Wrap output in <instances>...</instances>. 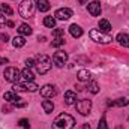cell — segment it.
<instances>
[{"label":"cell","instance_id":"obj_1","mask_svg":"<svg viewBox=\"0 0 129 129\" xmlns=\"http://www.w3.org/2000/svg\"><path fill=\"white\" fill-rule=\"evenodd\" d=\"M75 126V120L71 114L62 113L56 117V120L53 122V129H74Z\"/></svg>","mask_w":129,"mask_h":129},{"label":"cell","instance_id":"obj_2","mask_svg":"<svg viewBox=\"0 0 129 129\" xmlns=\"http://www.w3.org/2000/svg\"><path fill=\"white\" fill-rule=\"evenodd\" d=\"M35 68L38 71V74L44 75L51 69V59L45 54H38L35 59Z\"/></svg>","mask_w":129,"mask_h":129},{"label":"cell","instance_id":"obj_3","mask_svg":"<svg viewBox=\"0 0 129 129\" xmlns=\"http://www.w3.org/2000/svg\"><path fill=\"white\" fill-rule=\"evenodd\" d=\"M35 9H36V2L35 0H23L21 5H20V15L23 18H32L33 14H35Z\"/></svg>","mask_w":129,"mask_h":129},{"label":"cell","instance_id":"obj_4","mask_svg":"<svg viewBox=\"0 0 129 129\" xmlns=\"http://www.w3.org/2000/svg\"><path fill=\"white\" fill-rule=\"evenodd\" d=\"M3 77H5V80L9 81V83H18V80H20V77H21V71H20L18 68H15V66H9V68L5 69Z\"/></svg>","mask_w":129,"mask_h":129},{"label":"cell","instance_id":"obj_5","mask_svg":"<svg viewBox=\"0 0 129 129\" xmlns=\"http://www.w3.org/2000/svg\"><path fill=\"white\" fill-rule=\"evenodd\" d=\"M12 89L17 93V92H36L39 87L33 81H24V83H14Z\"/></svg>","mask_w":129,"mask_h":129},{"label":"cell","instance_id":"obj_6","mask_svg":"<svg viewBox=\"0 0 129 129\" xmlns=\"http://www.w3.org/2000/svg\"><path fill=\"white\" fill-rule=\"evenodd\" d=\"M89 35H90V38L95 42H98V44H110L113 41V38L108 33H104V32H101V30H90Z\"/></svg>","mask_w":129,"mask_h":129},{"label":"cell","instance_id":"obj_7","mask_svg":"<svg viewBox=\"0 0 129 129\" xmlns=\"http://www.w3.org/2000/svg\"><path fill=\"white\" fill-rule=\"evenodd\" d=\"M77 110L81 116H89L92 111V101L89 99H81L77 102Z\"/></svg>","mask_w":129,"mask_h":129},{"label":"cell","instance_id":"obj_8","mask_svg":"<svg viewBox=\"0 0 129 129\" xmlns=\"http://www.w3.org/2000/svg\"><path fill=\"white\" fill-rule=\"evenodd\" d=\"M53 62L56 66H59V68H63L64 63L68 62V54L62 51V50H59L57 53H54V56H53Z\"/></svg>","mask_w":129,"mask_h":129},{"label":"cell","instance_id":"obj_9","mask_svg":"<svg viewBox=\"0 0 129 129\" xmlns=\"http://www.w3.org/2000/svg\"><path fill=\"white\" fill-rule=\"evenodd\" d=\"M41 95L44 98H54L57 95V89L53 84H45L41 87Z\"/></svg>","mask_w":129,"mask_h":129},{"label":"cell","instance_id":"obj_10","mask_svg":"<svg viewBox=\"0 0 129 129\" xmlns=\"http://www.w3.org/2000/svg\"><path fill=\"white\" fill-rule=\"evenodd\" d=\"M54 17H56L57 20L66 21V20H69V18L72 17V11H71L69 8H60V9H57V11H56Z\"/></svg>","mask_w":129,"mask_h":129},{"label":"cell","instance_id":"obj_11","mask_svg":"<svg viewBox=\"0 0 129 129\" xmlns=\"http://www.w3.org/2000/svg\"><path fill=\"white\" fill-rule=\"evenodd\" d=\"M87 9H89V14H90V15H93V17L101 15V3H99L98 0L90 2V3H89V6H87Z\"/></svg>","mask_w":129,"mask_h":129},{"label":"cell","instance_id":"obj_12","mask_svg":"<svg viewBox=\"0 0 129 129\" xmlns=\"http://www.w3.org/2000/svg\"><path fill=\"white\" fill-rule=\"evenodd\" d=\"M75 101H77V93H75V92L68 90V92L64 93V104H66V105H74Z\"/></svg>","mask_w":129,"mask_h":129},{"label":"cell","instance_id":"obj_13","mask_svg":"<svg viewBox=\"0 0 129 129\" xmlns=\"http://www.w3.org/2000/svg\"><path fill=\"white\" fill-rule=\"evenodd\" d=\"M117 42L125 47V48H129V35L128 33H119L117 35Z\"/></svg>","mask_w":129,"mask_h":129},{"label":"cell","instance_id":"obj_14","mask_svg":"<svg viewBox=\"0 0 129 129\" xmlns=\"http://www.w3.org/2000/svg\"><path fill=\"white\" fill-rule=\"evenodd\" d=\"M77 77H78V80L83 81V83H84V81L89 83V81L92 80V75H90V72H89L87 69H81V71H78V75H77Z\"/></svg>","mask_w":129,"mask_h":129},{"label":"cell","instance_id":"obj_15","mask_svg":"<svg viewBox=\"0 0 129 129\" xmlns=\"http://www.w3.org/2000/svg\"><path fill=\"white\" fill-rule=\"evenodd\" d=\"M36 8L41 11V12H48L50 11V2L48 0H38L36 2Z\"/></svg>","mask_w":129,"mask_h":129},{"label":"cell","instance_id":"obj_16","mask_svg":"<svg viewBox=\"0 0 129 129\" xmlns=\"http://www.w3.org/2000/svg\"><path fill=\"white\" fill-rule=\"evenodd\" d=\"M18 33H20L21 36H30V35L33 33V30H32V27H30L29 24H20Z\"/></svg>","mask_w":129,"mask_h":129},{"label":"cell","instance_id":"obj_17","mask_svg":"<svg viewBox=\"0 0 129 129\" xmlns=\"http://www.w3.org/2000/svg\"><path fill=\"white\" fill-rule=\"evenodd\" d=\"M69 33H71L74 38H80V36H83V29H81L80 26H77V24H72V26L69 27Z\"/></svg>","mask_w":129,"mask_h":129},{"label":"cell","instance_id":"obj_18","mask_svg":"<svg viewBox=\"0 0 129 129\" xmlns=\"http://www.w3.org/2000/svg\"><path fill=\"white\" fill-rule=\"evenodd\" d=\"M12 44H14V47L15 48H21V47H24L26 45V39H24V36H15L14 39H12Z\"/></svg>","mask_w":129,"mask_h":129},{"label":"cell","instance_id":"obj_19","mask_svg":"<svg viewBox=\"0 0 129 129\" xmlns=\"http://www.w3.org/2000/svg\"><path fill=\"white\" fill-rule=\"evenodd\" d=\"M21 77L24 78V81H33V78H35V75H33V72H32L30 68L23 69V71H21Z\"/></svg>","mask_w":129,"mask_h":129},{"label":"cell","instance_id":"obj_20","mask_svg":"<svg viewBox=\"0 0 129 129\" xmlns=\"http://www.w3.org/2000/svg\"><path fill=\"white\" fill-rule=\"evenodd\" d=\"M129 104V101L126 99V98H120V99H117V101H113V102H108V105L111 107H126Z\"/></svg>","mask_w":129,"mask_h":129},{"label":"cell","instance_id":"obj_21","mask_svg":"<svg viewBox=\"0 0 129 129\" xmlns=\"http://www.w3.org/2000/svg\"><path fill=\"white\" fill-rule=\"evenodd\" d=\"M42 108H44V111H45L47 114H50V113H53V110H54V104H53L51 101H42Z\"/></svg>","mask_w":129,"mask_h":129},{"label":"cell","instance_id":"obj_22","mask_svg":"<svg viewBox=\"0 0 129 129\" xmlns=\"http://www.w3.org/2000/svg\"><path fill=\"white\" fill-rule=\"evenodd\" d=\"M99 29H101L102 32L108 33L110 30H111V24H110V21H108V20H101V21H99Z\"/></svg>","mask_w":129,"mask_h":129},{"label":"cell","instance_id":"obj_23","mask_svg":"<svg viewBox=\"0 0 129 129\" xmlns=\"http://www.w3.org/2000/svg\"><path fill=\"white\" fill-rule=\"evenodd\" d=\"M44 26H45V27H50V29H54V26H56V18H54V17H45V18H44Z\"/></svg>","mask_w":129,"mask_h":129},{"label":"cell","instance_id":"obj_24","mask_svg":"<svg viewBox=\"0 0 129 129\" xmlns=\"http://www.w3.org/2000/svg\"><path fill=\"white\" fill-rule=\"evenodd\" d=\"M90 93H93V95H96L98 92H99V86H98V83L95 81H89V84H87V87H86Z\"/></svg>","mask_w":129,"mask_h":129},{"label":"cell","instance_id":"obj_25","mask_svg":"<svg viewBox=\"0 0 129 129\" xmlns=\"http://www.w3.org/2000/svg\"><path fill=\"white\" fill-rule=\"evenodd\" d=\"M0 11H2V14H6V15H12V14H14L12 8H11L9 5H6V3H2V5H0Z\"/></svg>","mask_w":129,"mask_h":129},{"label":"cell","instance_id":"obj_26","mask_svg":"<svg viewBox=\"0 0 129 129\" xmlns=\"http://www.w3.org/2000/svg\"><path fill=\"white\" fill-rule=\"evenodd\" d=\"M63 44H64V39L62 38V36H57V38L53 41V44H51V45H53L54 48H59V47H62Z\"/></svg>","mask_w":129,"mask_h":129},{"label":"cell","instance_id":"obj_27","mask_svg":"<svg viewBox=\"0 0 129 129\" xmlns=\"http://www.w3.org/2000/svg\"><path fill=\"white\" fill-rule=\"evenodd\" d=\"M12 104H14L15 107H18V108H24V107H26V102H24V99H21L20 96L15 98V101H14Z\"/></svg>","mask_w":129,"mask_h":129},{"label":"cell","instance_id":"obj_28","mask_svg":"<svg viewBox=\"0 0 129 129\" xmlns=\"http://www.w3.org/2000/svg\"><path fill=\"white\" fill-rule=\"evenodd\" d=\"M3 98H5V101H8V102H14L15 98H17V95H15V92H6Z\"/></svg>","mask_w":129,"mask_h":129},{"label":"cell","instance_id":"obj_29","mask_svg":"<svg viewBox=\"0 0 129 129\" xmlns=\"http://www.w3.org/2000/svg\"><path fill=\"white\" fill-rule=\"evenodd\" d=\"M98 129H108V126H107V120H105V116L101 117L99 125H98Z\"/></svg>","mask_w":129,"mask_h":129},{"label":"cell","instance_id":"obj_30","mask_svg":"<svg viewBox=\"0 0 129 129\" xmlns=\"http://www.w3.org/2000/svg\"><path fill=\"white\" fill-rule=\"evenodd\" d=\"M18 125H20L21 128H24V129L30 128V123H29V120H27V119H21V120L18 122Z\"/></svg>","mask_w":129,"mask_h":129},{"label":"cell","instance_id":"obj_31","mask_svg":"<svg viewBox=\"0 0 129 129\" xmlns=\"http://www.w3.org/2000/svg\"><path fill=\"white\" fill-rule=\"evenodd\" d=\"M33 66H35V59H27L26 60V68H30L32 69Z\"/></svg>","mask_w":129,"mask_h":129},{"label":"cell","instance_id":"obj_32","mask_svg":"<svg viewBox=\"0 0 129 129\" xmlns=\"http://www.w3.org/2000/svg\"><path fill=\"white\" fill-rule=\"evenodd\" d=\"M5 24H8V21H6V17H3V14L0 12V26H5Z\"/></svg>","mask_w":129,"mask_h":129},{"label":"cell","instance_id":"obj_33","mask_svg":"<svg viewBox=\"0 0 129 129\" xmlns=\"http://www.w3.org/2000/svg\"><path fill=\"white\" fill-rule=\"evenodd\" d=\"M0 39H2V41H5V42H8V39H9V36H8L6 33H2V35H0Z\"/></svg>","mask_w":129,"mask_h":129},{"label":"cell","instance_id":"obj_34","mask_svg":"<svg viewBox=\"0 0 129 129\" xmlns=\"http://www.w3.org/2000/svg\"><path fill=\"white\" fill-rule=\"evenodd\" d=\"M54 35H56V36H62V35H63V30H62V29H56V30H54Z\"/></svg>","mask_w":129,"mask_h":129},{"label":"cell","instance_id":"obj_35","mask_svg":"<svg viewBox=\"0 0 129 129\" xmlns=\"http://www.w3.org/2000/svg\"><path fill=\"white\" fill-rule=\"evenodd\" d=\"M8 62H9V60H8L6 57H0V64H6Z\"/></svg>","mask_w":129,"mask_h":129},{"label":"cell","instance_id":"obj_36","mask_svg":"<svg viewBox=\"0 0 129 129\" xmlns=\"http://www.w3.org/2000/svg\"><path fill=\"white\" fill-rule=\"evenodd\" d=\"M87 2H89V0H78V3H80V5H86Z\"/></svg>","mask_w":129,"mask_h":129},{"label":"cell","instance_id":"obj_37","mask_svg":"<svg viewBox=\"0 0 129 129\" xmlns=\"http://www.w3.org/2000/svg\"><path fill=\"white\" fill-rule=\"evenodd\" d=\"M38 41H41V42H44V41H45V36H39V38H38Z\"/></svg>","mask_w":129,"mask_h":129},{"label":"cell","instance_id":"obj_38","mask_svg":"<svg viewBox=\"0 0 129 129\" xmlns=\"http://www.w3.org/2000/svg\"><path fill=\"white\" fill-rule=\"evenodd\" d=\"M8 26H9V27H14V26H15V24H14V23H12V21H8Z\"/></svg>","mask_w":129,"mask_h":129},{"label":"cell","instance_id":"obj_39","mask_svg":"<svg viewBox=\"0 0 129 129\" xmlns=\"http://www.w3.org/2000/svg\"><path fill=\"white\" fill-rule=\"evenodd\" d=\"M83 129H92V128H90V125H83Z\"/></svg>","mask_w":129,"mask_h":129}]
</instances>
